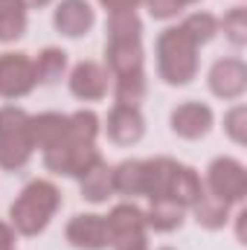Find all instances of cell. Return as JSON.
I'll use <instances>...</instances> for the list:
<instances>
[{
    "mask_svg": "<svg viewBox=\"0 0 247 250\" xmlns=\"http://www.w3.org/2000/svg\"><path fill=\"white\" fill-rule=\"evenodd\" d=\"M204 195V184H201V175L192 169V166H184L178 163L175 175H172V184H169V192L166 198H172L175 204H181L184 209H189L198 198Z\"/></svg>",
    "mask_w": 247,
    "mask_h": 250,
    "instance_id": "cell-18",
    "label": "cell"
},
{
    "mask_svg": "<svg viewBox=\"0 0 247 250\" xmlns=\"http://www.w3.org/2000/svg\"><path fill=\"white\" fill-rule=\"evenodd\" d=\"M105 134H108V140L117 143V146H134V143H140L143 134H145V120H143L140 108H134V105H120V102H117V105L111 108V114H108Z\"/></svg>",
    "mask_w": 247,
    "mask_h": 250,
    "instance_id": "cell-13",
    "label": "cell"
},
{
    "mask_svg": "<svg viewBox=\"0 0 247 250\" xmlns=\"http://www.w3.org/2000/svg\"><path fill=\"white\" fill-rule=\"evenodd\" d=\"M169 123H172V131L178 137H184V140H201V137L209 134V128L215 123V114L204 102H184V105H178L172 111Z\"/></svg>",
    "mask_w": 247,
    "mask_h": 250,
    "instance_id": "cell-12",
    "label": "cell"
},
{
    "mask_svg": "<svg viewBox=\"0 0 247 250\" xmlns=\"http://www.w3.org/2000/svg\"><path fill=\"white\" fill-rule=\"evenodd\" d=\"M148 6V15L157 18V21H169V18H178L184 12V6L178 0H143Z\"/></svg>",
    "mask_w": 247,
    "mask_h": 250,
    "instance_id": "cell-30",
    "label": "cell"
},
{
    "mask_svg": "<svg viewBox=\"0 0 247 250\" xmlns=\"http://www.w3.org/2000/svg\"><path fill=\"white\" fill-rule=\"evenodd\" d=\"M59 207H62V192L53 181H32L21 189V195L9 207L12 230L21 236H38L47 230Z\"/></svg>",
    "mask_w": 247,
    "mask_h": 250,
    "instance_id": "cell-1",
    "label": "cell"
},
{
    "mask_svg": "<svg viewBox=\"0 0 247 250\" xmlns=\"http://www.w3.org/2000/svg\"><path fill=\"white\" fill-rule=\"evenodd\" d=\"M181 6H195V3H201V0H178Z\"/></svg>",
    "mask_w": 247,
    "mask_h": 250,
    "instance_id": "cell-35",
    "label": "cell"
},
{
    "mask_svg": "<svg viewBox=\"0 0 247 250\" xmlns=\"http://www.w3.org/2000/svg\"><path fill=\"white\" fill-rule=\"evenodd\" d=\"M96 12L87 0H62L53 12V26L64 38H82L93 29Z\"/></svg>",
    "mask_w": 247,
    "mask_h": 250,
    "instance_id": "cell-11",
    "label": "cell"
},
{
    "mask_svg": "<svg viewBox=\"0 0 247 250\" xmlns=\"http://www.w3.org/2000/svg\"><path fill=\"white\" fill-rule=\"evenodd\" d=\"M206 189L209 195L233 204H242L247 195V169L236 157H215L206 169Z\"/></svg>",
    "mask_w": 247,
    "mask_h": 250,
    "instance_id": "cell-5",
    "label": "cell"
},
{
    "mask_svg": "<svg viewBox=\"0 0 247 250\" xmlns=\"http://www.w3.org/2000/svg\"><path fill=\"white\" fill-rule=\"evenodd\" d=\"M160 250H172V248H160Z\"/></svg>",
    "mask_w": 247,
    "mask_h": 250,
    "instance_id": "cell-36",
    "label": "cell"
},
{
    "mask_svg": "<svg viewBox=\"0 0 247 250\" xmlns=\"http://www.w3.org/2000/svg\"><path fill=\"white\" fill-rule=\"evenodd\" d=\"M181 26H184V32L198 44V47L209 44V41L218 35V18L209 15V12H192Z\"/></svg>",
    "mask_w": 247,
    "mask_h": 250,
    "instance_id": "cell-26",
    "label": "cell"
},
{
    "mask_svg": "<svg viewBox=\"0 0 247 250\" xmlns=\"http://www.w3.org/2000/svg\"><path fill=\"white\" fill-rule=\"evenodd\" d=\"M189 209L195 212V221L204 230H221L230 221V204L221 201V198H215V195H209V192H204Z\"/></svg>",
    "mask_w": 247,
    "mask_h": 250,
    "instance_id": "cell-19",
    "label": "cell"
},
{
    "mask_svg": "<svg viewBox=\"0 0 247 250\" xmlns=\"http://www.w3.org/2000/svg\"><path fill=\"white\" fill-rule=\"evenodd\" d=\"M96 160H102L96 143H73V140H64L62 146H56L53 151H44V166L53 175H64V178H82Z\"/></svg>",
    "mask_w": 247,
    "mask_h": 250,
    "instance_id": "cell-6",
    "label": "cell"
},
{
    "mask_svg": "<svg viewBox=\"0 0 247 250\" xmlns=\"http://www.w3.org/2000/svg\"><path fill=\"white\" fill-rule=\"evenodd\" d=\"M245 218H247V209H242L239 215H236V236H239V242L247 245V236H245Z\"/></svg>",
    "mask_w": 247,
    "mask_h": 250,
    "instance_id": "cell-33",
    "label": "cell"
},
{
    "mask_svg": "<svg viewBox=\"0 0 247 250\" xmlns=\"http://www.w3.org/2000/svg\"><path fill=\"white\" fill-rule=\"evenodd\" d=\"M209 90L218 99H242L247 90V67L242 59H218L209 67Z\"/></svg>",
    "mask_w": 247,
    "mask_h": 250,
    "instance_id": "cell-8",
    "label": "cell"
},
{
    "mask_svg": "<svg viewBox=\"0 0 247 250\" xmlns=\"http://www.w3.org/2000/svg\"><path fill=\"white\" fill-rule=\"evenodd\" d=\"M29 140H32V148L38 151H53L56 146H62L67 140V114L47 111V114L29 117Z\"/></svg>",
    "mask_w": 247,
    "mask_h": 250,
    "instance_id": "cell-14",
    "label": "cell"
},
{
    "mask_svg": "<svg viewBox=\"0 0 247 250\" xmlns=\"http://www.w3.org/2000/svg\"><path fill=\"white\" fill-rule=\"evenodd\" d=\"M35 84V67L26 53H0V99H21Z\"/></svg>",
    "mask_w": 247,
    "mask_h": 250,
    "instance_id": "cell-7",
    "label": "cell"
},
{
    "mask_svg": "<svg viewBox=\"0 0 247 250\" xmlns=\"http://www.w3.org/2000/svg\"><path fill=\"white\" fill-rule=\"evenodd\" d=\"M26 32V6L23 0H0V41L12 44Z\"/></svg>",
    "mask_w": 247,
    "mask_h": 250,
    "instance_id": "cell-22",
    "label": "cell"
},
{
    "mask_svg": "<svg viewBox=\"0 0 247 250\" xmlns=\"http://www.w3.org/2000/svg\"><path fill=\"white\" fill-rule=\"evenodd\" d=\"M99 131H102L99 117L90 108H82L76 114H67V140H73V143H96Z\"/></svg>",
    "mask_w": 247,
    "mask_h": 250,
    "instance_id": "cell-25",
    "label": "cell"
},
{
    "mask_svg": "<svg viewBox=\"0 0 247 250\" xmlns=\"http://www.w3.org/2000/svg\"><path fill=\"white\" fill-rule=\"evenodd\" d=\"M184 215L186 209L172 198H151V207L145 209V227L154 233H172L184 224Z\"/></svg>",
    "mask_w": 247,
    "mask_h": 250,
    "instance_id": "cell-17",
    "label": "cell"
},
{
    "mask_svg": "<svg viewBox=\"0 0 247 250\" xmlns=\"http://www.w3.org/2000/svg\"><path fill=\"white\" fill-rule=\"evenodd\" d=\"M32 140H29V114L18 105L0 108V169L18 172L32 157Z\"/></svg>",
    "mask_w": 247,
    "mask_h": 250,
    "instance_id": "cell-3",
    "label": "cell"
},
{
    "mask_svg": "<svg viewBox=\"0 0 247 250\" xmlns=\"http://www.w3.org/2000/svg\"><path fill=\"white\" fill-rule=\"evenodd\" d=\"M218 32H224L233 47H245L247 44V9L245 6H233L218 21Z\"/></svg>",
    "mask_w": 247,
    "mask_h": 250,
    "instance_id": "cell-28",
    "label": "cell"
},
{
    "mask_svg": "<svg viewBox=\"0 0 247 250\" xmlns=\"http://www.w3.org/2000/svg\"><path fill=\"white\" fill-rule=\"evenodd\" d=\"M145 73H134V76H117L114 79V96L120 105H134L140 108V102L145 99Z\"/></svg>",
    "mask_w": 247,
    "mask_h": 250,
    "instance_id": "cell-27",
    "label": "cell"
},
{
    "mask_svg": "<svg viewBox=\"0 0 247 250\" xmlns=\"http://www.w3.org/2000/svg\"><path fill=\"white\" fill-rule=\"evenodd\" d=\"M0 250H15V230L6 221H0Z\"/></svg>",
    "mask_w": 247,
    "mask_h": 250,
    "instance_id": "cell-32",
    "label": "cell"
},
{
    "mask_svg": "<svg viewBox=\"0 0 247 250\" xmlns=\"http://www.w3.org/2000/svg\"><path fill=\"white\" fill-rule=\"evenodd\" d=\"M105 230L114 250H148L145 212L137 204H117L105 215Z\"/></svg>",
    "mask_w": 247,
    "mask_h": 250,
    "instance_id": "cell-4",
    "label": "cell"
},
{
    "mask_svg": "<svg viewBox=\"0 0 247 250\" xmlns=\"http://www.w3.org/2000/svg\"><path fill=\"white\" fill-rule=\"evenodd\" d=\"M67 242L79 250H105L108 248V230H105V215L96 212H79L67 221L64 230Z\"/></svg>",
    "mask_w": 247,
    "mask_h": 250,
    "instance_id": "cell-9",
    "label": "cell"
},
{
    "mask_svg": "<svg viewBox=\"0 0 247 250\" xmlns=\"http://www.w3.org/2000/svg\"><path fill=\"white\" fill-rule=\"evenodd\" d=\"M105 32L108 41H143V21L137 12H111Z\"/></svg>",
    "mask_w": 247,
    "mask_h": 250,
    "instance_id": "cell-24",
    "label": "cell"
},
{
    "mask_svg": "<svg viewBox=\"0 0 247 250\" xmlns=\"http://www.w3.org/2000/svg\"><path fill=\"white\" fill-rule=\"evenodd\" d=\"M105 56H108V73H111L114 79H117V76L145 73L143 41H108Z\"/></svg>",
    "mask_w": 247,
    "mask_h": 250,
    "instance_id": "cell-15",
    "label": "cell"
},
{
    "mask_svg": "<svg viewBox=\"0 0 247 250\" xmlns=\"http://www.w3.org/2000/svg\"><path fill=\"white\" fill-rule=\"evenodd\" d=\"M32 67H35V82L38 84H53L67 70V53L62 47H44L38 53V59H32Z\"/></svg>",
    "mask_w": 247,
    "mask_h": 250,
    "instance_id": "cell-23",
    "label": "cell"
},
{
    "mask_svg": "<svg viewBox=\"0 0 247 250\" xmlns=\"http://www.w3.org/2000/svg\"><path fill=\"white\" fill-rule=\"evenodd\" d=\"M175 169H178V160H172V157L145 160V195H148V201L151 198H166Z\"/></svg>",
    "mask_w": 247,
    "mask_h": 250,
    "instance_id": "cell-20",
    "label": "cell"
},
{
    "mask_svg": "<svg viewBox=\"0 0 247 250\" xmlns=\"http://www.w3.org/2000/svg\"><path fill=\"white\" fill-rule=\"evenodd\" d=\"M108 12H137V6L143 0H99Z\"/></svg>",
    "mask_w": 247,
    "mask_h": 250,
    "instance_id": "cell-31",
    "label": "cell"
},
{
    "mask_svg": "<svg viewBox=\"0 0 247 250\" xmlns=\"http://www.w3.org/2000/svg\"><path fill=\"white\" fill-rule=\"evenodd\" d=\"M82 198L90 204H105L114 195V166H108L105 160H96L82 178Z\"/></svg>",
    "mask_w": 247,
    "mask_h": 250,
    "instance_id": "cell-16",
    "label": "cell"
},
{
    "mask_svg": "<svg viewBox=\"0 0 247 250\" xmlns=\"http://www.w3.org/2000/svg\"><path fill=\"white\" fill-rule=\"evenodd\" d=\"M198 44L184 32V26H169L157 38V73L166 84H189L198 76Z\"/></svg>",
    "mask_w": 247,
    "mask_h": 250,
    "instance_id": "cell-2",
    "label": "cell"
},
{
    "mask_svg": "<svg viewBox=\"0 0 247 250\" xmlns=\"http://www.w3.org/2000/svg\"><path fill=\"white\" fill-rule=\"evenodd\" d=\"M53 0H23V6L26 9H44V6H50Z\"/></svg>",
    "mask_w": 247,
    "mask_h": 250,
    "instance_id": "cell-34",
    "label": "cell"
},
{
    "mask_svg": "<svg viewBox=\"0 0 247 250\" xmlns=\"http://www.w3.org/2000/svg\"><path fill=\"white\" fill-rule=\"evenodd\" d=\"M224 134H227L236 146H245L247 143V108L245 105H233V108L224 114Z\"/></svg>",
    "mask_w": 247,
    "mask_h": 250,
    "instance_id": "cell-29",
    "label": "cell"
},
{
    "mask_svg": "<svg viewBox=\"0 0 247 250\" xmlns=\"http://www.w3.org/2000/svg\"><path fill=\"white\" fill-rule=\"evenodd\" d=\"M70 93L82 102H99L108 96V70L99 62H79L70 70Z\"/></svg>",
    "mask_w": 247,
    "mask_h": 250,
    "instance_id": "cell-10",
    "label": "cell"
},
{
    "mask_svg": "<svg viewBox=\"0 0 247 250\" xmlns=\"http://www.w3.org/2000/svg\"><path fill=\"white\" fill-rule=\"evenodd\" d=\"M114 192L120 195H145V160H123L114 166Z\"/></svg>",
    "mask_w": 247,
    "mask_h": 250,
    "instance_id": "cell-21",
    "label": "cell"
}]
</instances>
